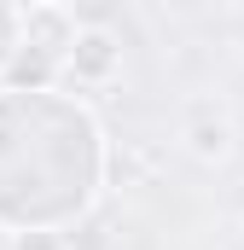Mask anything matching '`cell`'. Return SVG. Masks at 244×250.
<instances>
[{
  "instance_id": "cell-4",
  "label": "cell",
  "mask_w": 244,
  "mask_h": 250,
  "mask_svg": "<svg viewBox=\"0 0 244 250\" xmlns=\"http://www.w3.org/2000/svg\"><path fill=\"white\" fill-rule=\"evenodd\" d=\"M186 151L192 157H203V163H215V157H227V146H233V123H227V111H215L209 99H198L192 111H186Z\"/></svg>"
},
{
  "instance_id": "cell-7",
  "label": "cell",
  "mask_w": 244,
  "mask_h": 250,
  "mask_svg": "<svg viewBox=\"0 0 244 250\" xmlns=\"http://www.w3.org/2000/svg\"><path fill=\"white\" fill-rule=\"evenodd\" d=\"M0 250H12V239H6V233H0Z\"/></svg>"
},
{
  "instance_id": "cell-3",
  "label": "cell",
  "mask_w": 244,
  "mask_h": 250,
  "mask_svg": "<svg viewBox=\"0 0 244 250\" xmlns=\"http://www.w3.org/2000/svg\"><path fill=\"white\" fill-rule=\"evenodd\" d=\"M70 41H76V18L64 6H23V47H35L53 64H64Z\"/></svg>"
},
{
  "instance_id": "cell-2",
  "label": "cell",
  "mask_w": 244,
  "mask_h": 250,
  "mask_svg": "<svg viewBox=\"0 0 244 250\" xmlns=\"http://www.w3.org/2000/svg\"><path fill=\"white\" fill-rule=\"evenodd\" d=\"M122 70V41L117 29H105V23H76V41H70V53L59 64V82L70 87H105V82H117Z\"/></svg>"
},
{
  "instance_id": "cell-6",
  "label": "cell",
  "mask_w": 244,
  "mask_h": 250,
  "mask_svg": "<svg viewBox=\"0 0 244 250\" xmlns=\"http://www.w3.org/2000/svg\"><path fill=\"white\" fill-rule=\"evenodd\" d=\"M12 250H59V233H29V239H12Z\"/></svg>"
},
{
  "instance_id": "cell-1",
  "label": "cell",
  "mask_w": 244,
  "mask_h": 250,
  "mask_svg": "<svg viewBox=\"0 0 244 250\" xmlns=\"http://www.w3.org/2000/svg\"><path fill=\"white\" fill-rule=\"evenodd\" d=\"M111 169L105 128L87 99L64 87H0V233H59L76 227Z\"/></svg>"
},
{
  "instance_id": "cell-5",
  "label": "cell",
  "mask_w": 244,
  "mask_h": 250,
  "mask_svg": "<svg viewBox=\"0 0 244 250\" xmlns=\"http://www.w3.org/2000/svg\"><path fill=\"white\" fill-rule=\"evenodd\" d=\"M18 47H23V6L0 0V76L12 70V59H18Z\"/></svg>"
}]
</instances>
